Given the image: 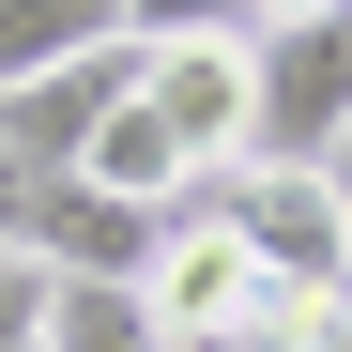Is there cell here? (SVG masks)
Returning <instances> with one entry per match:
<instances>
[{
    "mask_svg": "<svg viewBox=\"0 0 352 352\" xmlns=\"http://www.w3.org/2000/svg\"><path fill=\"white\" fill-rule=\"evenodd\" d=\"M322 184H337V214H352V138H337V153H322Z\"/></svg>",
    "mask_w": 352,
    "mask_h": 352,
    "instance_id": "obj_9",
    "label": "cell"
},
{
    "mask_svg": "<svg viewBox=\"0 0 352 352\" xmlns=\"http://www.w3.org/2000/svg\"><path fill=\"white\" fill-rule=\"evenodd\" d=\"M352 138V16L245 31V168H322Z\"/></svg>",
    "mask_w": 352,
    "mask_h": 352,
    "instance_id": "obj_2",
    "label": "cell"
},
{
    "mask_svg": "<svg viewBox=\"0 0 352 352\" xmlns=\"http://www.w3.org/2000/svg\"><path fill=\"white\" fill-rule=\"evenodd\" d=\"M0 352H46V261H0Z\"/></svg>",
    "mask_w": 352,
    "mask_h": 352,
    "instance_id": "obj_7",
    "label": "cell"
},
{
    "mask_svg": "<svg viewBox=\"0 0 352 352\" xmlns=\"http://www.w3.org/2000/svg\"><path fill=\"white\" fill-rule=\"evenodd\" d=\"M199 214H214L230 245L261 261V291H291L307 322H337V307H352V214H337L322 168H214Z\"/></svg>",
    "mask_w": 352,
    "mask_h": 352,
    "instance_id": "obj_1",
    "label": "cell"
},
{
    "mask_svg": "<svg viewBox=\"0 0 352 352\" xmlns=\"http://www.w3.org/2000/svg\"><path fill=\"white\" fill-rule=\"evenodd\" d=\"M0 261H16V245H0Z\"/></svg>",
    "mask_w": 352,
    "mask_h": 352,
    "instance_id": "obj_11",
    "label": "cell"
},
{
    "mask_svg": "<svg viewBox=\"0 0 352 352\" xmlns=\"http://www.w3.org/2000/svg\"><path fill=\"white\" fill-rule=\"evenodd\" d=\"M123 31L138 46H214V31H245V0H123Z\"/></svg>",
    "mask_w": 352,
    "mask_h": 352,
    "instance_id": "obj_6",
    "label": "cell"
},
{
    "mask_svg": "<svg viewBox=\"0 0 352 352\" xmlns=\"http://www.w3.org/2000/svg\"><path fill=\"white\" fill-rule=\"evenodd\" d=\"M138 107H153V138L199 168H245V31H214V46H138Z\"/></svg>",
    "mask_w": 352,
    "mask_h": 352,
    "instance_id": "obj_3",
    "label": "cell"
},
{
    "mask_svg": "<svg viewBox=\"0 0 352 352\" xmlns=\"http://www.w3.org/2000/svg\"><path fill=\"white\" fill-rule=\"evenodd\" d=\"M92 46H123V0H0V92L92 62Z\"/></svg>",
    "mask_w": 352,
    "mask_h": 352,
    "instance_id": "obj_4",
    "label": "cell"
},
{
    "mask_svg": "<svg viewBox=\"0 0 352 352\" xmlns=\"http://www.w3.org/2000/svg\"><path fill=\"white\" fill-rule=\"evenodd\" d=\"M46 352H168L138 276H46Z\"/></svg>",
    "mask_w": 352,
    "mask_h": 352,
    "instance_id": "obj_5",
    "label": "cell"
},
{
    "mask_svg": "<svg viewBox=\"0 0 352 352\" xmlns=\"http://www.w3.org/2000/svg\"><path fill=\"white\" fill-rule=\"evenodd\" d=\"M307 352H352V307H337V322H307Z\"/></svg>",
    "mask_w": 352,
    "mask_h": 352,
    "instance_id": "obj_10",
    "label": "cell"
},
{
    "mask_svg": "<svg viewBox=\"0 0 352 352\" xmlns=\"http://www.w3.org/2000/svg\"><path fill=\"white\" fill-rule=\"evenodd\" d=\"M16 230H31V153L0 138V245H16Z\"/></svg>",
    "mask_w": 352,
    "mask_h": 352,
    "instance_id": "obj_8",
    "label": "cell"
}]
</instances>
